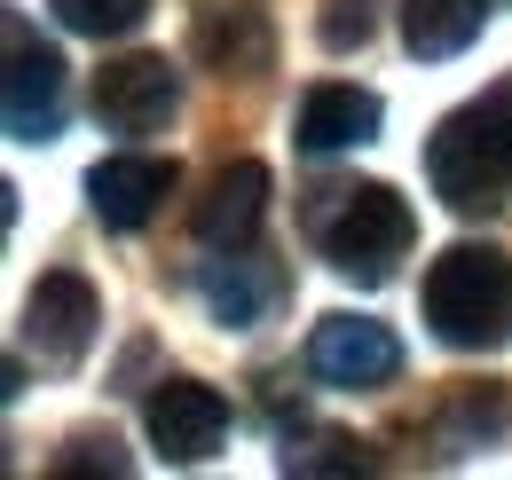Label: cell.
I'll return each mask as SVG.
<instances>
[{
    "instance_id": "cell-1",
    "label": "cell",
    "mask_w": 512,
    "mask_h": 480,
    "mask_svg": "<svg viewBox=\"0 0 512 480\" xmlns=\"http://www.w3.org/2000/svg\"><path fill=\"white\" fill-rule=\"evenodd\" d=\"M308 237H316V252L347 276V284H386L394 260H402L410 237H418V221H410L402 189H386V181H347V189H323V205L308 213Z\"/></svg>"
},
{
    "instance_id": "cell-2",
    "label": "cell",
    "mask_w": 512,
    "mask_h": 480,
    "mask_svg": "<svg viewBox=\"0 0 512 480\" xmlns=\"http://www.w3.org/2000/svg\"><path fill=\"white\" fill-rule=\"evenodd\" d=\"M426 323L457 355L497 347L512 323V260L497 244H449L442 260L426 268Z\"/></svg>"
},
{
    "instance_id": "cell-3",
    "label": "cell",
    "mask_w": 512,
    "mask_h": 480,
    "mask_svg": "<svg viewBox=\"0 0 512 480\" xmlns=\"http://www.w3.org/2000/svg\"><path fill=\"white\" fill-rule=\"evenodd\" d=\"M426 181L449 213H497L512 189V119L481 95L465 111H449L426 142Z\"/></svg>"
},
{
    "instance_id": "cell-4",
    "label": "cell",
    "mask_w": 512,
    "mask_h": 480,
    "mask_svg": "<svg viewBox=\"0 0 512 480\" xmlns=\"http://www.w3.org/2000/svg\"><path fill=\"white\" fill-rule=\"evenodd\" d=\"M308 378L339 394H379L402 378V339L371 315H323L308 331Z\"/></svg>"
},
{
    "instance_id": "cell-5",
    "label": "cell",
    "mask_w": 512,
    "mask_h": 480,
    "mask_svg": "<svg viewBox=\"0 0 512 480\" xmlns=\"http://www.w3.org/2000/svg\"><path fill=\"white\" fill-rule=\"evenodd\" d=\"M95 331H103L95 284H87L79 268H48V276L32 284V300H24V347L48 362V370H71V362H87Z\"/></svg>"
},
{
    "instance_id": "cell-6",
    "label": "cell",
    "mask_w": 512,
    "mask_h": 480,
    "mask_svg": "<svg viewBox=\"0 0 512 480\" xmlns=\"http://www.w3.org/2000/svg\"><path fill=\"white\" fill-rule=\"evenodd\" d=\"M142 425H150V449L166 465H205L229 441V402L205 378H158L142 402Z\"/></svg>"
},
{
    "instance_id": "cell-7",
    "label": "cell",
    "mask_w": 512,
    "mask_h": 480,
    "mask_svg": "<svg viewBox=\"0 0 512 480\" xmlns=\"http://www.w3.org/2000/svg\"><path fill=\"white\" fill-rule=\"evenodd\" d=\"M0 111L16 142H56L64 134V56L32 40L24 16H8V87H0Z\"/></svg>"
},
{
    "instance_id": "cell-8",
    "label": "cell",
    "mask_w": 512,
    "mask_h": 480,
    "mask_svg": "<svg viewBox=\"0 0 512 480\" xmlns=\"http://www.w3.org/2000/svg\"><path fill=\"white\" fill-rule=\"evenodd\" d=\"M174 103H182V87L166 56H119L95 71V119L111 134H158L174 119Z\"/></svg>"
},
{
    "instance_id": "cell-9",
    "label": "cell",
    "mask_w": 512,
    "mask_h": 480,
    "mask_svg": "<svg viewBox=\"0 0 512 480\" xmlns=\"http://www.w3.org/2000/svg\"><path fill=\"white\" fill-rule=\"evenodd\" d=\"M268 166L260 158H229L221 174L205 181V197H197V213H190V229L197 244H213V252H245V244L260 237V221H268Z\"/></svg>"
},
{
    "instance_id": "cell-10",
    "label": "cell",
    "mask_w": 512,
    "mask_h": 480,
    "mask_svg": "<svg viewBox=\"0 0 512 480\" xmlns=\"http://www.w3.org/2000/svg\"><path fill=\"white\" fill-rule=\"evenodd\" d=\"M174 181H182L174 158H134V150H127V158H103V166L87 174V205H95L103 229L127 237V229H142V221L174 197Z\"/></svg>"
},
{
    "instance_id": "cell-11",
    "label": "cell",
    "mask_w": 512,
    "mask_h": 480,
    "mask_svg": "<svg viewBox=\"0 0 512 480\" xmlns=\"http://www.w3.org/2000/svg\"><path fill=\"white\" fill-rule=\"evenodd\" d=\"M190 56H197V63H213L221 79H260V71L276 63L268 16H260V8H245V0H213V8H197Z\"/></svg>"
},
{
    "instance_id": "cell-12",
    "label": "cell",
    "mask_w": 512,
    "mask_h": 480,
    "mask_svg": "<svg viewBox=\"0 0 512 480\" xmlns=\"http://www.w3.org/2000/svg\"><path fill=\"white\" fill-rule=\"evenodd\" d=\"M379 95L371 87H347V79H323V87H308L300 95V119H292V134H300V150L308 158H331V150H363L371 134H379Z\"/></svg>"
},
{
    "instance_id": "cell-13",
    "label": "cell",
    "mask_w": 512,
    "mask_h": 480,
    "mask_svg": "<svg viewBox=\"0 0 512 480\" xmlns=\"http://www.w3.org/2000/svg\"><path fill=\"white\" fill-rule=\"evenodd\" d=\"M489 24V0H402V48L418 63H449L465 56Z\"/></svg>"
},
{
    "instance_id": "cell-14",
    "label": "cell",
    "mask_w": 512,
    "mask_h": 480,
    "mask_svg": "<svg viewBox=\"0 0 512 480\" xmlns=\"http://www.w3.org/2000/svg\"><path fill=\"white\" fill-rule=\"evenodd\" d=\"M276 300H284V276H276L268 260H245V252H221V260L205 268V307H213V323H229V331L260 323V315H268Z\"/></svg>"
},
{
    "instance_id": "cell-15",
    "label": "cell",
    "mask_w": 512,
    "mask_h": 480,
    "mask_svg": "<svg viewBox=\"0 0 512 480\" xmlns=\"http://www.w3.org/2000/svg\"><path fill=\"white\" fill-rule=\"evenodd\" d=\"M505 418H512V386H505V378L449 386V402H442V441H449V449H473V441H489Z\"/></svg>"
},
{
    "instance_id": "cell-16",
    "label": "cell",
    "mask_w": 512,
    "mask_h": 480,
    "mask_svg": "<svg viewBox=\"0 0 512 480\" xmlns=\"http://www.w3.org/2000/svg\"><path fill=\"white\" fill-rule=\"evenodd\" d=\"M48 16L79 32V40H127L134 24L150 16V0H48Z\"/></svg>"
},
{
    "instance_id": "cell-17",
    "label": "cell",
    "mask_w": 512,
    "mask_h": 480,
    "mask_svg": "<svg viewBox=\"0 0 512 480\" xmlns=\"http://www.w3.org/2000/svg\"><path fill=\"white\" fill-rule=\"evenodd\" d=\"M323 48L331 56H347V48H363L371 40V0H323Z\"/></svg>"
},
{
    "instance_id": "cell-18",
    "label": "cell",
    "mask_w": 512,
    "mask_h": 480,
    "mask_svg": "<svg viewBox=\"0 0 512 480\" xmlns=\"http://www.w3.org/2000/svg\"><path fill=\"white\" fill-rule=\"evenodd\" d=\"M371 457H363V441H323L316 457L308 449H284V473H363Z\"/></svg>"
},
{
    "instance_id": "cell-19",
    "label": "cell",
    "mask_w": 512,
    "mask_h": 480,
    "mask_svg": "<svg viewBox=\"0 0 512 480\" xmlns=\"http://www.w3.org/2000/svg\"><path fill=\"white\" fill-rule=\"evenodd\" d=\"M95 465H103V473H127V457H119V441H111V433H103V441H95V433H79V441H71V457L64 465H56V473H95Z\"/></svg>"
}]
</instances>
